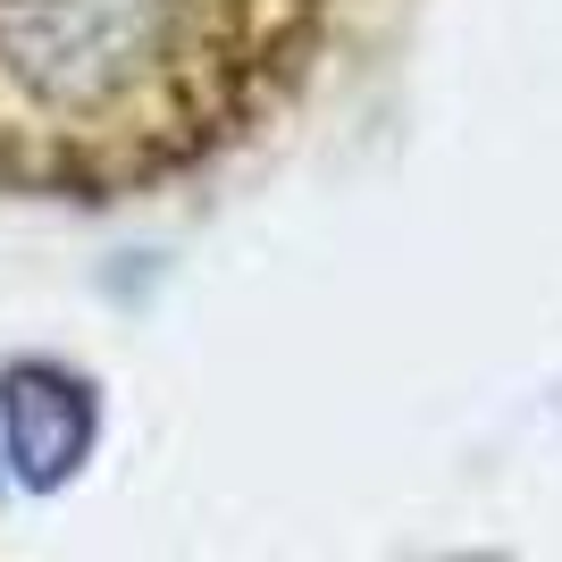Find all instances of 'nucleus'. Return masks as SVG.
<instances>
[{
	"label": "nucleus",
	"instance_id": "nucleus-1",
	"mask_svg": "<svg viewBox=\"0 0 562 562\" xmlns=\"http://www.w3.org/2000/svg\"><path fill=\"white\" fill-rule=\"evenodd\" d=\"M336 0H0V177L135 193L294 101Z\"/></svg>",
	"mask_w": 562,
	"mask_h": 562
}]
</instances>
